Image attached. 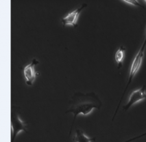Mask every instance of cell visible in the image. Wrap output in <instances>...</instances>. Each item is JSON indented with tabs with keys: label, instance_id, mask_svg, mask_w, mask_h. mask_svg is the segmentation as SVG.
I'll use <instances>...</instances> for the list:
<instances>
[{
	"label": "cell",
	"instance_id": "obj_7",
	"mask_svg": "<svg viewBox=\"0 0 146 142\" xmlns=\"http://www.w3.org/2000/svg\"><path fill=\"white\" fill-rule=\"evenodd\" d=\"M73 140L74 142H92L96 140V138H89L81 130L77 129Z\"/></svg>",
	"mask_w": 146,
	"mask_h": 142
},
{
	"label": "cell",
	"instance_id": "obj_10",
	"mask_svg": "<svg viewBox=\"0 0 146 142\" xmlns=\"http://www.w3.org/2000/svg\"><path fill=\"white\" fill-rule=\"evenodd\" d=\"M145 135H146V132H145V133H144V134H142V135H140V136H137V137H135V138H132V139H129V140H127V141H125V142H130V141H131L135 140V139H138V138H142V137L145 136Z\"/></svg>",
	"mask_w": 146,
	"mask_h": 142
},
{
	"label": "cell",
	"instance_id": "obj_11",
	"mask_svg": "<svg viewBox=\"0 0 146 142\" xmlns=\"http://www.w3.org/2000/svg\"><path fill=\"white\" fill-rule=\"evenodd\" d=\"M145 3H146V1H145Z\"/></svg>",
	"mask_w": 146,
	"mask_h": 142
},
{
	"label": "cell",
	"instance_id": "obj_4",
	"mask_svg": "<svg viewBox=\"0 0 146 142\" xmlns=\"http://www.w3.org/2000/svg\"><path fill=\"white\" fill-rule=\"evenodd\" d=\"M39 64V61L36 59H33L29 65L24 67L23 69L25 83L28 86H33L36 77L38 76V72L36 70V66Z\"/></svg>",
	"mask_w": 146,
	"mask_h": 142
},
{
	"label": "cell",
	"instance_id": "obj_5",
	"mask_svg": "<svg viewBox=\"0 0 146 142\" xmlns=\"http://www.w3.org/2000/svg\"><path fill=\"white\" fill-rule=\"evenodd\" d=\"M146 98V87L145 85L141 88L135 90L129 96L127 103L123 106V109L125 112H127L132 106L138 103L139 102L142 101Z\"/></svg>",
	"mask_w": 146,
	"mask_h": 142
},
{
	"label": "cell",
	"instance_id": "obj_12",
	"mask_svg": "<svg viewBox=\"0 0 146 142\" xmlns=\"http://www.w3.org/2000/svg\"><path fill=\"white\" fill-rule=\"evenodd\" d=\"M145 37H146V35H145Z\"/></svg>",
	"mask_w": 146,
	"mask_h": 142
},
{
	"label": "cell",
	"instance_id": "obj_2",
	"mask_svg": "<svg viewBox=\"0 0 146 142\" xmlns=\"http://www.w3.org/2000/svg\"><path fill=\"white\" fill-rule=\"evenodd\" d=\"M145 47H146V37L145 38V40H144V41H143V43L142 44V46H141L140 49L139 50L138 53L136 54V55L135 56V58H134L133 62H132L130 72H129V80H128L127 84V86L125 87V90L123 91V94H122L121 99H120L119 104H118V106H117V109L116 110V112H115L114 115V117H113L112 121L114 120V117H116V113L117 112V110H118L119 107L120 106V103H121L122 99H123V96H124V94H125V93L127 90L129 85L131 84V82H132V81H133L134 77L135 76L136 73L138 72V71L139 70V69H140V68L141 67V65H142L143 59V56H144V51H145Z\"/></svg>",
	"mask_w": 146,
	"mask_h": 142
},
{
	"label": "cell",
	"instance_id": "obj_8",
	"mask_svg": "<svg viewBox=\"0 0 146 142\" xmlns=\"http://www.w3.org/2000/svg\"><path fill=\"white\" fill-rule=\"evenodd\" d=\"M125 51L126 48L123 46H121L115 54V60L117 62V68H121L123 65L125 55Z\"/></svg>",
	"mask_w": 146,
	"mask_h": 142
},
{
	"label": "cell",
	"instance_id": "obj_9",
	"mask_svg": "<svg viewBox=\"0 0 146 142\" xmlns=\"http://www.w3.org/2000/svg\"><path fill=\"white\" fill-rule=\"evenodd\" d=\"M123 2L126 3H129L130 5H132L134 6H139V7H142V5L140 4V3L138 1H136V0H131V1H123Z\"/></svg>",
	"mask_w": 146,
	"mask_h": 142
},
{
	"label": "cell",
	"instance_id": "obj_6",
	"mask_svg": "<svg viewBox=\"0 0 146 142\" xmlns=\"http://www.w3.org/2000/svg\"><path fill=\"white\" fill-rule=\"evenodd\" d=\"M86 6L87 5L86 3L82 4L80 7L73 11L71 13H68L66 16L61 19V22L62 23L63 26L64 27L66 25H72L74 27H77V20H78L80 14H81L82 11L83 10V9L85 8Z\"/></svg>",
	"mask_w": 146,
	"mask_h": 142
},
{
	"label": "cell",
	"instance_id": "obj_3",
	"mask_svg": "<svg viewBox=\"0 0 146 142\" xmlns=\"http://www.w3.org/2000/svg\"><path fill=\"white\" fill-rule=\"evenodd\" d=\"M20 108L13 106L11 108V129L13 131L11 142H14L20 132H27V123L20 117Z\"/></svg>",
	"mask_w": 146,
	"mask_h": 142
},
{
	"label": "cell",
	"instance_id": "obj_1",
	"mask_svg": "<svg viewBox=\"0 0 146 142\" xmlns=\"http://www.w3.org/2000/svg\"><path fill=\"white\" fill-rule=\"evenodd\" d=\"M70 103L71 106L66 113H72L74 115V117L69 135H71L73 127L77 115L79 114L88 115L92 112L94 109L99 110L102 106L101 100L95 93H75Z\"/></svg>",
	"mask_w": 146,
	"mask_h": 142
}]
</instances>
